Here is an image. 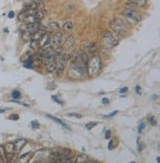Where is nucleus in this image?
I'll list each match as a JSON object with an SVG mask.
<instances>
[{
  "label": "nucleus",
  "instance_id": "nucleus-1",
  "mask_svg": "<svg viewBox=\"0 0 160 163\" xmlns=\"http://www.w3.org/2000/svg\"><path fill=\"white\" fill-rule=\"evenodd\" d=\"M44 18V12L41 10H25L18 15V19L24 24L40 22Z\"/></svg>",
  "mask_w": 160,
  "mask_h": 163
},
{
  "label": "nucleus",
  "instance_id": "nucleus-2",
  "mask_svg": "<svg viewBox=\"0 0 160 163\" xmlns=\"http://www.w3.org/2000/svg\"><path fill=\"white\" fill-rule=\"evenodd\" d=\"M102 68V61H101V57L99 55L95 53L93 57H91L89 60L87 61V72L88 75L90 77H94V76H97L101 71Z\"/></svg>",
  "mask_w": 160,
  "mask_h": 163
},
{
  "label": "nucleus",
  "instance_id": "nucleus-3",
  "mask_svg": "<svg viewBox=\"0 0 160 163\" xmlns=\"http://www.w3.org/2000/svg\"><path fill=\"white\" fill-rule=\"evenodd\" d=\"M110 26H111V29L113 30V32L115 33V36L117 37V38L125 35L126 31L129 29L126 23L121 19H114L112 22L110 23Z\"/></svg>",
  "mask_w": 160,
  "mask_h": 163
},
{
  "label": "nucleus",
  "instance_id": "nucleus-4",
  "mask_svg": "<svg viewBox=\"0 0 160 163\" xmlns=\"http://www.w3.org/2000/svg\"><path fill=\"white\" fill-rule=\"evenodd\" d=\"M102 40H103L104 46L107 48H112L119 44V38H117L115 35H113L112 33L108 32V31L103 34V38H102Z\"/></svg>",
  "mask_w": 160,
  "mask_h": 163
},
{
  "label": "nucleus",
  "instance_id": "nucleus-5",
  "mask_svg": "<svg viewBox=\"0 0 160 163\" xmlns=\"http://www.w3.org/2000/svg\"><path fill=\"white\" fill-rule=\"evenodd\" d=\"M47 33V30H46V28H41V29H39L37 32H35L33 34V36H32L31 38V46L32 48H34V50H38L39 48V44H40V41L42 40V38L44 37V35Z\"/></svg>",
  "mask_w": 160,
  "mask_h": 163
},
{
  "label": "nucleus",
  "instance_id": "nucleus-6",
  "mask_svg": "<svg viewBox=\"0 0 160 163\" xmlns=\"http://www.w3.org/2000/svg\"><path fill=\"white\" fill-rule=\"evenodd\" d=\"M71 150L69 148H59L50 152V156L52 158H61V157H66L70 156Z\"/></svg>",
  "mask_w": 160,
  "mask_h": 163
},
{
  "label": "nucleus",
  "instance_id": "nucleus-7",
  "mask_svg": "<svg viewBox=\"0 0 160 163\" xmlns=\"http://www.w3.org/2000/svg\"><path fill=\"white\" fill-rule=\"evenodd\" d=\"M42 26L40 22L36 23H30V24H25L23 27H21V32H27L33 35L35 32H37L39 29H41Z\"/></svg>",
  "mask_w": 160,
  "mask_h": 163
},
{
  "label": "nucleus",
  "instance_id": "nucleus-8",
  "mask_svg": "<svg viewBox=\"0 0 160 163\" xmlns=\"http://www.w3.org/2000/svg\"><path fill=\"white\" fill-rule=\"evenodd\" d=\"M45 64L47 67V70L48 72H52L55 69V65H57V55H52V57H45Z\"/></svg>",
  "mask_w": 160,
  "mask_h": 163
},
{
  "label": "nucleus",
  "instance_id": "nucleus-9",
  "mask_svg": "<svg viewBox=\"0 0 160 163\" xmlns=\"http://www.w3.org/2000/svg\"><path fill=\"white\" fill-rule=\"evenodd\" d=\"M43 7H44L43 2L39 1V0H33L32 2H30V3H28L25 5L23 11H25V10H41Z\"/></svg>",
  "mask_w": 160,
  "mask_h": 163
},
{
  "label": "nucleus",
  "instance_id": "nucleus-10",
  "mask_svg": "<svg viewBox=\"0 0 160 163\" xmlns=\"http://www.w3.org/2000/svg\"><path fill=\"white\" fill-rule=\"evenodd\" d=\"M124 15L126 16L127 19L133 21L134 23H138L140 21V19H141L140 15L136 12L135 10H127V11H126V12L124 13Z\"/></svg>",
  "mask_w": 160,
  "mask_h": 163
},
{
  "label": "nucleus",
  "instance_id": "nucleus-11",
  "mask_svg": "<svg viewBox=\"0 0 160 163\" xmlns=\"http://www.w3.org/2000/svg\"><path fill=\"white\" fill-rule=\"evenodd\" d=\"M50 156V151L48 150H39L38 152L35 153V156L34 160H32V161H37V162H40V161H43V160H45L46 158Z\"/></svg>",
  "mask_w": 160,
  "mask_h": 163
},
{
  "label": "nucleus",
  "instance_id": "nucleus-12",
  "mask_svg": "<svg viewBox=\"0 0 160 163\" xmlns=\"http://www.w3.org/2000/svg\"><path fill=\"white\" fill-rule=\"evenodd\" d=\"M50 42H52V38H50V35L46 33V34L44 35L43 38H42V40L40 41V44H39V48H41V50H45L46 48H48V46H50Z\"/></svg>",
  "mask_w": 160,
  "mask_h": 163
},
{
  "label": "nucleus",
  "instance_id": "nucleus-13",
  "mask_svg": "<svg viewBox=\"0 0 160 163\" xmlns=\"http://www.w3.org/2000/svg\"><path fill=\"white\" fill-rule=\"evenodd\" d=\"M62 42V34L60 32H57L54 34V36L52 38V42H50V46H52L53 48H57L61 45Z\"/></svg>",
  "mask_w": 160,
  "mask_h": 163
},
{
  "label": "nucleus",
  "instance_id": "nucleus-14",
  "mask_svg": "<svg viewBox=\"0 0 160 163\" xmlns=\"http://www.w3.org/2000/svg\"><path fill=\"white\" fill-rule=\"evenodd\" d=\"M27 143L26 139H18L14 143V152H19L21 149H23L24 145Z\"/></svg>",
  "mask_w": 160,
  "mask_h": 163
},
{
  "label": "nucleus",
  "instance_id": "nucleus-15",
  "mask_svg": "<svg viewBox=\"0 0 160 163\" xmlns=\"http://www.w3.org/2000/svg\"><path fill=\"white\" fill-rule=\"evenodd\" d=\"M47 30H48L50 32H59V24H57V22H50V24L48 25V27H47Z\"/></svg>",
  "mask_w": 160,
  "mask_h": 163
},
{
  "label": "nucleus",
  "instance_id": "nucleus-16",
  "mask_svg": "<svg viewBox=\"0 0 160 163\" xmlns=\"http://www.w3.org/2000/svg\"><path fill=\"white\" fill-rule=\"evenodd\" d=\"M4 151L8 154H12L14 152V143H7L4 146Z\"/></svg>",
  "mask_w": 160,
  "mask_h": 163
},
{
  "label": "nucleus",
  "instance_id": "nucleus-17",
  "mask_svg": "<svg viewBox=\"0 0 160 163\" xmlns=\"http://www.w3.org/2000/svg\"><path fill=\"white\" fill-rule=\"evenodd\" d=\"M129 3H133L138 7H142L146 4V0H127Z\"/></svg>",
  "mask_w": 160,
  "mask_h": 163
},
{
  "label": "nucleus",
  "instance_id": "nucleus-18",
  "mask_svg": "<svg viewBox=\"0 0 160 163\" xmlns=\"http://www.w3.org/2000/svg\"><path fill=\"white\" fill-rule=\"evenodd\" d=\"M48 116V118H50V119H52V120H53V121H54V122H57V123H59V124L60 125H62V127H63V128H65V129L66 130H70V129H69V128L68 127H67V125H65V124H64V123L63 122H62V121L61 120H59V119H57V118H55V117H53V116H52V115H47Z\"/></svg>",
  "mask_w": 160,
  "mask_h": 163
},
{
  "label": "nucleus",
  "instance_id": "nucleus-19",
  "mask_svg": "<svg viewBox=\"0 0 160 163\" xmlns=\"http://www.w3.org/2000/svg\"><path fill=\"white\" fill-rule=\"evenodd\" d=\"M89 158H88L87 155L85 154H81L79 156H77V158L75 159V162H78V163H84V162H88Z\"/></svg>",
  "mask_w": 160,
  "mask_h": 163
},
{
  "label": "nucleus",
  "instance_id": "nucleus-20",
  "mask_svg": "<svg viewBox=\"0 0 160 163\" xmlns=\"http://www.w3.org/2000/svg\"><path fill=\"white\" fill-rule=\"evenodd\" d=\"M72 28H73V23L71 22V21H67V22H65L63 24V30H64V31H66V32L71 31V30H72Z\"/></svg>",
  "mask_w": 160,
  "mask_h": 163
},
{
  "label": "nucleus",
  "instance_id": "nucleus-21",
  "mask_svg": "<svg viewBox=\"0 0 160 163\" xmlns=\"http://www.w3.org/2000/svg\"><path fill=\"white\" fill-rule=\"evenodd\" d=\"M32 154H33L32 152H27V153H25V154L21 155V156H20V161L21 162H29L30 159H28V157H30Z\"/></svg>",
  "mask_w": 160,
  "mask_h": 163
},
{
  "label": "nucleus",
  "instance_id": "nucleus-22",
  "mask_svg": "<svg viewBox=\"0 0 160 163\" xmlns=\"http://www.w3.org/2000/svg\"><path fill=\"white\" fill-rule=\"evenodd\" d=\"M74 45V38L72 36L67 37V39L65 40V46H72Z\"/></svg>",
  "mask_w": 160,
  "mask_h": 163
},
{
  "label": "nucleus",
  "instance_id": "nucleus-23",
  "mask_svg": "<svg viewBox=\"0 0 160 163\" xmlns=\"http://www.w3.org/2000/svg\"><path fill=\"white\" fill-rule=\"evenodd\" d=\"M87 48H88V53H94L96 52V46H95V44H90L89 46H87Z\"/></svg>",
  "mask_w": 160,
  "mask_h": 163
},
{
  "label": "nucleus",
  "instance_id": "nucleus-24",
  "mask_svg": "<svg viewBox=\"0 0 160 163\" xmlns=\"http://www.w3.org/2000/svg\"><path fill=\"white\" fill-rule=\"evenodd\" d=\"M12 97L13 99H18V98L21 97V93L18 91V90H14L12 92Z\"/></svg>",
  "mask_w": 160,
  "mask_h": 163
},
{
  "label": "nucleus",
  "instance_id": "nucleus-25",
  "mask_svg": "<svg viewBox=\"0 0 160 163\" xmlns=\"http://www.w3.org/2000/svg\"><path fill=\"white\" fill-rule=\"evenodd\" d=\"M31 125L33 129H39V128H40V123H39L38 121H32Z\"/></svg>",
  "mask_w": 160,
  "mask_h": 163
},
{
  "label": "nucleus",
  "instance_id": "nucleus-26",
  "mask_svg": "<svg viewBox=\"0 0 160 163\" xmlns=\"http://www.w3.org/2000/svg\"><path fill=\"white\" fill-rule=\"evenodd\" d=\"M148 122H149L152 125H156V121H155V117H153V116H150V117L148 118Z\"/></svg>",
  "mask_w": 160,
  "mask_h": 163
},
{
  "label": "nucleus",
  "instance_id": "nucleus-27",
  "mask_svg": "<svg viewBox=\"0 0 160 163\" xmlns=\"http://www.w3.org/2000/svg\"><path fill=\"white\" fill-rule=\"evenodd\" d=\"M97 124H98V123H97V122L89 123V124H87V125H86V129H87V130H91L92 128H94Z\"/></svg>",
  "mask_w": 160,
  "mask_h": 163
},
{
  "label": "nucleus",
  "instance_id": "nucleus-28",
  "mask_svg": "<svg viewBox=\"0 0 160 163\" xmlns=\"http://www.w3.org/2000/svg\"><path fill=\"white\" fill-rule=\"evenodd\" d=\"M67 116H69V117L77 118V119H81V118H82V116H81L80 114H75V113H70V114H68Z\"/></svg>",
  "mask_w": 160,
  "mask_h": 163
},
{
  "label": "nucleus",
  "instance_id": "nucleus-29",
  "mask_svg": "<svg viewBox=\"0 0 160 163\" xmlns=\"http://www.w3.org/2000/svg\"><path fill=\"white\" fill-rule=\"evenodd\" d=\"M9 120L17 121V120H19V116H18V115H10V116H9Z\"/></svg>",
  "mask_w": 160,
  "mask_h": 163
},
{
  "label": "nucleus",
  "instance_id": "nucleus-30",
  "mask_svg": "<svg viewBox=\"0 0 160 163\" xmlns=\"http://www.w3.org/2000/svg\"><path fill=\"white\" fill-rule=\"evenodd\" d=\"M52 99L54 100V101L57 102V103H59V104H63V103H62V102L59 99V98H57V96H55V95H52Z\"/></svg>",
  "mask_w": 160,
  "mask_h": 163
},
{
  "label": "nucleus",
  "instance_id": "nucleus-31",
  "mask_svg": "<svg viewBox=\"0 0 160 163\" xmlns=\"http://www.w3.org/2000/svg\"><path fill=\"white\" fill-rule=\"evenodd\" d=\"M144 127H145L144 123L141 122V123H140V127H138V132H140V134L141 132H142V130L144 129Z\"/></svg>",
  "mask_w": 160,
  "mask_h": 163
},
{
  "label": "nucleus",
  "instance_id": "nucleus-32",
  "mask_svg": "<svg viewBox=\"0 0 160 163\" xmlns=\"http://www.w3.org/2000/svg\"><path fill=\"white\" fill-rule=\"evenodd\" d=\"M14 17H15V13H14V11H10V12L8 13V18L9 19H13Z\"/></svg>",
  "mask_w": 160,
  "mask_h": 163
},
{
  "label": "nucleus",
  "instance_id": "nucleus-33",
  "mask_svg": "<svg viewBox=\"0 0 160 163\" xmlns=\"http://www.w3.org/2000/svg\"><path fill=\"white\" fill-rule=\"evenodd\" d=\"M110 136H111V130H107V132H106L105 137H106L107 139H108V138H110Z\"/></svg>",
  "mask_w": 160,
  "mask_h": 163
},
{
  "label": "nucleus",
  "instance_id": "nucleus-34",
  "mask_svg": "<svg viewBox=\"0 0 160 163\" xmlns=\"http://www.w3.org/2000/svg\"><path fill=\"white\" fill-rule=\"evenodd\" d=\"M113 143H114V139H111L110 143H109V146H108L109 149H113Z\"/></svg>",
  "mask_w": 160,
  "mask_h": 163
},
{
  "label": "nucleus",
  "instance_id": "nucleus-35",
  "mask_svg": "<svg viewBox=\"0 0 160 163\" xmlns=\"http://www.w3.org/2000/svg\"><path fill=\"white\" fill-rule=\"evenodd\" d=\"M135 90H136V93H138V94H141V93H140L141 89H140V86H138V85H136Z\"/></svg>",
  "mask_w": 160,
  "mask_h": 163
},
{
  "label": "nucleus",
  "instance_id": "nucleus-36",
  "mask_svg": "<svg viewBox=\"0 0 160 163\" xmlns=\"http://www.w3.org/2000/svg\"><path fill=\"white\" fill-rule=\"evenodd\" d=\"M102 103L103 104H109V99H107V98H104L103 100H102Z\"/></svg>",
  "mask_w": 160,
  "mask_h": 163
},
{
  "label": "nucleus",
  "instance_id": "nucleus-37",
  "mask_svg": "<svg viewBox=\"0 0 160 163\" xmlns=\"http://www.w3.org/2000/svg\"><path fill=\"white\" fill-rule=\"evenodd\" d=\"M127 91V87H125V88H122L120 90V93H126Z\"/></svg>",
  "mask_w": 160,
  "mask_h": 163
},
{
  "label": "nucleus",
  "instance_id": "nucleus-38",
  "mask_svg": "<svg viewBox=\"0 0 160 163\" xmlns=\"http://www.w3.org/2000/svg\"><path fill=\"white\" fill-rule=\"evenodd\" d=\"M117 113H118V111H115V112H113V113H111L110 115H108V116H107V117H109V118H110V117H113V116H115Z\"/></svg>",
  "mask_w": 160,
  "mask_h": 163
},
{
  "label": "nucleus",
  "instance_id": "nucleus-39",
  "mask_svg": "<svg viewBox=\"0 0 160 163\" xmlns=\"http://www.w3.org/2000/svg\"><path fill=\"white\" fill-rule=\"evenodd\" d=\"M8 109H0V113H4V112H6Z\"/></svg>",
  "mask_w": 160,
  "mask_h": 163
},
{
  "label": "nucleus",
  "instance_id": "nucleus-40",
  "mask_svg": "<svg viewBox=\"0 0 160 163\" xmlns=\"http://www.w3.org/2000/svg\"><path fill=\"white\" fill-rule=\"evenodd\" d=\"M4 32H6V33H8V29H7V28H5V29H4Z\"/></svg>",
  "mask_w": 160,
  "mask_h": 163
},
{
  "label": "nucleus",
  "instance_id": "nucleus-41",
  "mask_svg": "<svg viewBox=\"0 0 160 163\" xmlns=\"http://www.w3.org/2000/svg\"><path fill=\"white\" fill-rule=\"evenodd\" d=\"M0 162H1V160H0Z\"/></svg>",
  "mask_w": 160,
  "mask_h": 163
}]
</instances>
